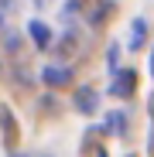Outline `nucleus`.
<instances>
[{
	"mask_svg": "<svg viewBox=\"0 0 154 157\" xmlns=\"http://www.w3.org/2000/svg\"><path fill=\"white\" fill-rule=\"evenodd\" d=\"M41 82H45L48 89H62V86L75 82V72H72L69 65H48V68L41 72Z\"/></svg>",
	"mask_w": 154,
	"mask_h": 157,
	"instance_id": "nucleus-1",
	"label": "nucleus"
},
{
	"mask_svg": "<svg viewBox=\"0 0 154 157\" xmlns=\"http://www.w3.org/2000/svg\"><path fill=\"white\" fill-rule=\"evenodd\" d=\"M72 102H75V109H79V113L93 116V113L99 109V92H96L93 86H79V89H75V96H72Z\"/></svg>",
	"mask_w": 154,
	"mask_h": 157,
	"instance_id": "nucleus-2",
	"label": "nucleus"
},
{
	"mask_svg": "<svg viewBox=\"0 0 154 157\" xmlns=\"http://www.w3.org/2000/svg\"><path fill=\"white\" fill-rule=\"evenodd\" d=\"M134 89H137V72L134 68H123V72H116V82L110 86V96L127 99V96H134Z\"/></svg>",
	"mask_w": 154,
	"mask_h": 157,
	"instance_id": "nucleus-3",
	"label": "nucleus"
},
{
	"mask_svg": "<svg viewBox=\"0 0 154 157\" xmlns=\"http://www.w3.org/2000/svg\"><path fill=\"white\" fill-rule=\"evenodd\" d=\"M28 34H31V41H34L41 51L51 48V41H55V31H51L45 21H31V24H28Z\"/></svg>",
	"mask_w": 154,
	"mask_h": 157,
	"instance_id": "nucleus-4",
	"label": "nucleus"
},
{
	"mask_svg": "<svg viewBox=\"0 0 154 157\" xmlns=\"http://www.w3.org/2000/svg\"><path fill=\"white\" fill-rule=\"evenodd\" d=\"M144 41H147V21L144 17H137L134 24H130V51H137V48H144Z\"/></svg>",
	"mask_w": 154,
	"mask_h": 157,
	"instance_id": "nucleus-5",
	"label": "nucleus"
},
{
	"mask_svg": "<svg viewBox=\"0 0 154 157\" xmlns=\"http://www.w3.org/2000/svg\"><path fill=\"white\" fill-rule=\"evenodd\" d=\"M0 126H4V140L14 144V140H17V123H14V116L7 113V106H0Z\"/></svg>",
	"mask_w": 154,
	"mask_h": 157,
	"instance_id": "nucleus-6",
	"label": "nucleus"
},
{
	"mask_svg": "<svg viewBox=\"0 0 154 157\" xmlns=\"http://www.w3.org/2000/svg\"><path fill=\"white\" fill-rule=\"evenodd\" d=\"M116 62H120V48H110V51H106V65H110V72H113V75L120 72V68H116Z\"/></svg>",
	"mask_w": 154,
	"mask_h": 157,
	"instance_id": "nucleus-7",
	"label": "nucleus"
},
{
	"mask_svg": "<svg viewBox=\"0 0 154 157\" xmlns=\"http://www.w3.org/2000/svg\"><path fill=\"white\" fill-rule=\"evenodd\" d=\"M82 7H86V0H69V4H65V14L72 17L75 10H82Z\"/></svg>",
	"mask_w": 154,
	"mask_h": 157,
	"instance_id": "nucleus-8",
	"label": "nucleus"
},
{
	"mask_svg": "<svg viewBox=\"0 0 154 157\" xmlns=\"http://www.w3.org/2000/svg\"><path fill=\"white\" fill-rule=\"evenodd\" d=\"M7 48L17 51V48H21V38H17V34H7Z\"/></svg>",
	"mask_w": 154,
	"mask_h": 157,
	"instance_id": "nucleus-9",
	"label": "nucleus"
},
{
	"mask_svg": "<svg viewBox=\"0 0 154 157\" xmlns=\"http://www.w3.org/2000/svg\"><path fill=\"white\" fill-rule=\"evenodd\" d=\"M0 7H4V10H10V7H14V0H0Z\"/></svg>",
	"mask_w": 154,
	"mask_h": 157,
	"instance_id": "nucleus-10",
	"label": "nucleus"
},
{
	"mask_svg": "<svg viewBox=\"0 0 154 157\" xmlns=\"http://www.w3.org/2000/svg\"><path fill=\"white\" fill-rule=\"evenodd\" d=\"M151 75H154V51H151Z\"/></svg>",
	"mask_w": 154,
	"mask_h": 157,
	"instance_id": "nucleus-11",
	"label": "nucleus"
},
{
	"mask_svg": "<svg viewBox=\"0 0 154 157\" xmlns=\"http://www.w3.org/2000/svg\"><path fill=\"white\" fill-rule=\"evenodd\" d=\"M4 24H7V21H4V14H0V31H4Z\"/></svg>",
	"mask_w": 154,
	"mask_h": 157,
	"instance_id": "nucleus-12",
	"label": "nucleus"
},
{
	"mask_svg": "<svg viewBox=\"0 0 154 157\" xmlns=\"http://www.w3.org/2000/svg\"><path fill=\"white\" fill-rule=\"evenodd\" d=\"M14 157H24V154H14Z\"/></svg>",
	"mask_w": 154,
	"mask_h": 157,
	"instance_id": "nucleus-13",
	"label": "nucleus"
},
{
	"mask_svg": "<svg viewBox=\"0 0 154 157\" xmlns=\"http://www.w3.org/2000/svg\"><path fill=\"white\" fill-rule=\"evenodd\" d=\"M99 157H106V154H99Z\"/></svg>",
	"mask_w": 154,
	"mask_h": 157,
	"instance_id": "nucleus-14",
	"label": "nucleus"
}]
</instances>
